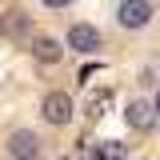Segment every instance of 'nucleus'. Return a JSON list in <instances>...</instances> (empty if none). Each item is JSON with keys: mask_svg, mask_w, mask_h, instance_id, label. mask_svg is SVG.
<instances>
[{"mask_svg": "<svg viewBox=\"0 0 160 160\" xmlns=\"http://www.w3.org/2000/svg\"><path fill=\"white\" fill-rule=\"evenodd\" d=\"M152 104H156V116H160V92H156V100H152Z\"/></svg>", "mask_w": 160, "mask_h": 160, "instance_id": "nucleus-11", "label": "nucleus"}, {"mask_svg": "<svg viewBox=\"0 0 160 160\" xmlns=\"http://www.w3.org/2000/svg\"><path fill=\"white\" fill-rule=\"evenodd\" d=\"M8 156L12 160H40V136L28 132V128L12 132V136H8Z\"/></svg>", "mask_w": 160, "mask_h": 160, "instance_id": "nucleus-2", "label": "nucleus"}, {"mask_svg": "<svg viewBox=\"0 0 160 160\" xmlns=\"http://www.w3.org/2000/svg\"><path fill=\"white\" fill-rule=\"evenodd\" d=\"M28 28H32V16H24V12H8V16H0V32L12 36V40L28 36Z\"/></svg>", "mask_w": 160, "mask_h": 160, "instance_id": "nucleus-7", "label": "nucleus"}, {"mask_svg": "<svg viewBox=\"0 0 160 160\" xmlns=\"http://www.w3.org/2000/svg\"><path fill=\"white\" fill-rule=\"evenodd\" d=\"M116 20H120V28H144L152 20V4L148 0H120Z\"/></svg>", "mask_w": 160, "mask_h": 160, "instance_id": "nucleus-1", "label": "nucleus"}, {"mask_svg": "<svg viewBox=\"0 0 160 160\" xmlns=\"http://www.w3.org/2000/svg\"><path fill=\"white\" fill-rule=\"evenodd\" d=\"M108 104H112V92L104 88V92H96V96H92V104H88V116H92V120H100L104 112H108Z\"/></svg>", "mask_w": 160, "mask_h": 160, "instance_id": "nucleus-9", "label": "nucleus"}, {"mask_svg": "<svg viewBox=\"0 0 160 160\" xmlns=\"http://www.w3.org/2000/svg\"><path fill=\"white\" fill-rule=\"evenodd\" d=\"M40 4H48V8H68L72 0H40Z\"/></svg>", "mask_w": 160, "mask_h": 160, "instance_id": "nucleus-10", "label": "nucleus"}, {"mask_svg": "<svg viewBox=\"0 0 160 160\" xmlns=\"http://www.w3.org/2000/svg\"><path fill=\"white\" fill-rule=\"evenodd\" d=\"M88 156L92 160H124V144H120V140H100Z\"/></svg>", "mask_w": 160, "mask_h": 160, "instance_id": "nucleus-8", "label": "nucleus"}, {"mask_svg": "<svg viewBox=\"0 0 160 160\" xmlns=\"http://www.w3.org/2000/svg\"><path fill=\"white\" fill-rule=\"evenodd\" d=\"M68 48H76V52H96L100 48V32L92 24H72V28H68Z\"/></svg>", "mask_w": 160, "mask_h": 160, "instance_id": "nucleus-5", "label": "nucleus"}, {"mask_svg": "<svg viewBox=\"0 0 160 160\" xmlns=\"http://www.w3.org/2000/svg\"><path fill=\"white\" fill-rule=\"evenodd\" d=\"M32 56L44 60V64H56V60L64 56V44L52 40V36H36V40H32Z\"/></svg>", "mask_w": 160, "mask_h": 160, "instance_id": "nucleus-6", "label": "nucleus"}, {"mask_svg": "<svg viewBox=\"0 0 160 160\" xmlns=\"http://www.w3.org/2000/svg\"><path fill=\"white\" fill-rule=\"evenodd\" d=\"M40 116L48 120V124H68V120H72V96H64V92H48L44 104H40Z\"/></svg>", "mask_w": 160, "mask_h": 160, "instance_id": "nucleus-3", "label": "nucleus"}, {"mask_svg": "<svg viewBox=\"0 0 160 160\" xmlns=\"http://www.w3.org/2000/svg\"><path fill=\"white\" fill-rule=\"evenodd\" d=\"M124 120H128V128L148 132V128L156 124V104H148V100H132V104H128V112H124Z\"/></svg>", "mask_w": 160, "mask_h": 160, "instance_id": "nucleus-4", "label": "nucleus"}]
</instances>
